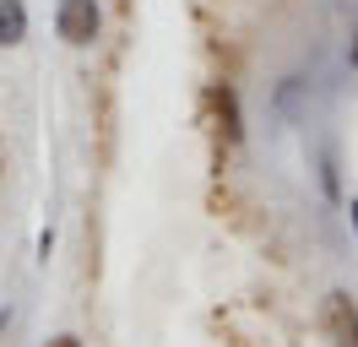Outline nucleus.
<instances>
[{
  "mask_svg": "<svg viewBox=\"0 0 358 347\" xmlns=\"http://www.w3.org/2000/svg\"><path fill=\"white\" fill-rule=\"evenodd\" d=\"M49 347H82V337H71V331H66V337H49Z\"/></svg>",
  "mask_w": 358,
  "mask_h": 347,
  "instance_id": "obj_5",
  "label": "nucleus"
},
{
  "mask_svg": "<svg viewBox=\"0 0 358 347\" xmlns=\"http://www.w3.org/2000/svg\"><path fill=\"white\" fill-rule=\"evenodd\" d=\"M55 38L66 49H92L103 38V6L98 0H60L55 6Z\"/></svg>",
  "mask_w": 358,
  "mask_h": 347,
  "instance_id": "obj_2",
  "label": "nucleus"
},
{
  "mask_svg": "<svg viewBox=\"0 0 358 347\" xmlns=\"http://www.w3.org/2000/svg\"><path fill=\"white\" fill-rule=\"evenodd\" d=\"M348 65H358V33H353V43H348Z\"/></svg>",
  "mask_w": 358,
  "mask_h": 347,
  "instance_id": "obj_6",
  "label": "nucleus"
},
{
  "mask_svg": "<svg viewBox=\"0 0 358 347\" xmlns=\"http://www.w3.org/2000/svg\"><path fill=\"white\" fill-rule=\"evenodd\" d=\"M320 337L331 347H358V299L348 288H331L320 299Z\"/></svg>",
  "mask_w": 358,
  "mask_h": 347,
  "instance_id": "obj_3",
  "label": "nucleus"
},
{
  "mask_svg": "<svg viewBox=\"0 0 358 347\" xmlns=\"http://www.w3.org/2000/svg\"><path fill=\"white\" fill-rule=\"evenodd\" d=\"M201 125L212 147H245V108H239V87L234 82H206L201 92Z\"/></svg>",
  "mask_w": 358,
  "mask_h": 347,
  "instance_id": "obj_1",
  "label": "nucleus"
},
{
  "mask_svg": "<svg viewBox=\"0 0 358 347\" xmlns=\"http://www.w3.org/2000/svg\"><path fill=\"white\" fill-rule=\"evenodd\" d=\"M27 27H33L27 0H0V49H22V43H27Z\"/></svg>",
  "mask_w": 358,
  "mask_h": 347,
  "instance_id": "obj_4",
  "label": "nucleus"
}]
</instances>
